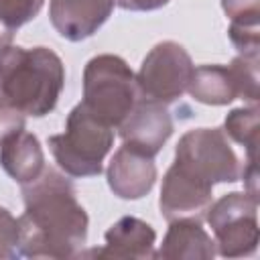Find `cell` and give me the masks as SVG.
Wrapping results in <instances>:
<instances>
[{"instance_id": "1", "label": "cell", "mask_w": 260, "mask_h": 260, "mask_svg": "<svg viewBox=\"0 0 260 260\" xmlns=\"http://www.w3.org/2000/svg\"><path fill=\"white\" fill-rule=\"evenodd\" d=\"M22 199L20 256L77 258L87 240L89 217L77 201L73 183L45 167L35 181L22 185Z\"/></svg>"}, {"instance_id": "2", "label": "cell", "mask_w": 260, "mask_h": 260, "mask_svg": "<svg viewBox=\"0 0 260 260\" xmlns=\"http://www.w3.org/2000/svg\"><path fill=\"white\" fill-rule=\"evenodd\" d=\"M65 85L61 57L49 47L0 49V102L24 116L43 118L55 110Z\"/></svg>"}, {"instance_id": "3", "label": "cell", "mask_w": 260, "mask_h": 260, "mask_svg": "<svg viewBox=\"0 0 260 260\" xmlns=\"http://www.w3.org/2000/svg\"><path fill=\"white\" fill-rule=\"evenodd\" d=\"M114 144V128L98 120L81 102L69 112L65 130L49 136V148L57 167L75 179L98 177L104 158Z\"/></svg>"}, {"instance_id": "4", "label": "cell", "mask_w": 260, "mask_h": 260, "mask_svg": "<svg viewBox=\"0 0 260 260\" xmlns=\"http://www.w3.org/2000/svg\"><path fill=\"white\" fill-rule=\"evenodd\" d=\"M140 93L136 73L130 65L112 53L95 55L83 69L81 104L104 124L118 128L138 104Z\"/></svg>"}, {"instance_id": "5", "label": "cell", "mask_w": 260, "mask_h": 260, "mask_svg": "<svg viewBox=\"0 0 260 260\" xmlns=\"http://www.w3.org/2000/svg\"><path fill=\"white\" fill-rule=\"evenodd\" d=\"M213 232L215 254L223 258L252 256L258 248V197L248 191H232L205 211Z\"/></svg>"}, {"instance_id": "6", "label": "cell", "mask_w": 260, "mask_h": 260, "mask_svg": "<svg viewBox=\"0 0 260 260\" xmlns=\"http://www.w3.org/2000/svg\"><path fill=\"white\" fill-rule=\"evenodd\" d=\"M173 162L209 185L236 183L244 169L221 128H195L185 132L177 142Z\"/></svg>"}, {"instance_id": "7", "label": "cell", "mask_w": 260, "mask_h": 260, "mask_svg": "<svg viewBox=\"0 0 260 260\" xmlns=\"http://www.w3.org/2000/svg\"><path fill=\"white\" fill-rule=\"evenodd\" d=\"M193 61L187 49L175 41L156 43L140 63L136 73V85L142 100L173 104L189 85L193 73Z\"/></svg>"}, {"instance_id": "8", "label": "cell", "mask_w": 260, "mask_h": 260, "mask_svg": "<svg viewBox=\"0 0 260 260\" xmlns=\"http://www.w3.org/2000/svg\"><path fill=\"white\" fill-rule=\"evenodd\" d=\"M213 201V185L197 179L177 162L162 177L158 207L167 221L179 217H201Z\"/></svg>"}, {"instance_id": "9", "label": "cell", "mask_w": 260, "mask_h": 260, "mask_svg": "<svg viewBox=\"0 0 260 260\" xmlns=\"http://www.w3.org/2000/svg\"><path fill=\"white\" fill-rule=\"evenodd\" d=\"M118 130L124 144L148 156H156L173 134V118L165 104L140 98Z\"/></svg>"}, {"instance_id": "10", "label": "cell", "mask_w": 260, "mask_h": 260, "mask_svg": "<svg viewBox=\"0 0 260 260\" xmlns=\"http://www.w3.org/2000/svg\"><path fill=\"white\" fill-rule=\"evenodd\" d=\"M116 0H51L49 18L65 41L79 43L95 35L112 16Z\"/></svg>"}, {"instance_id": "11", "label": "cell", "mask_w": 260, "mask_h": 260, "mask_svg": "<svg viewBox=\"0 0 260 260\" xmlns=\"http://www.w3.org/2000/svg\"><path fill=\"white\" fill-rule=\"evenodd\" d=\"M108 187L120 199L136 201L150 193L156 181L154 156H148L128 144H122L106 171Z\"/></svg>"}, {"instance_id": "12", "label": "cell", "mask_w": 260, "mask_h": 260, "mask_svg": "<svg viewBox=\"0 0 260 260\" xmlns=\"http://www.w3.org/2000/svg\"><path fill=\"white\" fill-rule=\"evenodd\" d=\"M106 244L102 248H93L87 252H79V256H93V258H154V242L156 232L144 219L134 215H124L114 221L106 236Z\"/></svg>"}, {"instance_id": "13", "label": "cell", "mask_w": 260, "mask_h": 260, "mask_svg": "<svg viewBox=\"0 0 260 260\" xmlns=\"http://www.w3.org/2000/svg\"><path fill=\"white\" fill-rule=\"evenodd\" d=\"M215 256V242L197 217H179L169 221L154 258L165 260H209Z\"/></svg>"}, {"instance_id": "14", "label": "cell", "mask_w": 260, "mask_h": 260, "mask_svg": "<svg viewBox=\"0 0 260 260\" xmlns=\"http://www.w3.org/2000/svg\"><path fill=\"white\" fill-rule=\"evenodd\" d=\"M0 165L18 185L35 181L45 171V152L32 132L20 130L0 144Z\"/></svg>"}, {"instance_id": "15", "label": "cell", "mask_w": 260, "mask_h": 260, "mask_svg": "<svg viewBox=\"0 0 260 260\" xmlns=\"http://www.w3.org/2000/svg\"><path fill=\"white\" fill-rule=\"evenodd\" d=\"M189 95L205 106H228L240 98L238 81L230 65H199L193 67Z\"/></svg>"}, {"instance_id": "16", "label": "cell", "mask_w": 260, "mask_h": 260, "mask_svg": "<svg viewBox=\"0 0 260 260\" xmlns=\"http://www.w3.org/2000/svg\"><path fill=\"white\" fill-rule=\"evenodd\" d=\"M223 134L246 150V162H258L260 138V110L258 104L234 108L223 120Z\"/></svg>"}, {"instance_id": "17", "label": "cell", "mask_w": 260, "mask_h": 260, "mask_svg": "<svg viewBox=\"0 0 260 260\" xmlns=\"http://www.w3.org/2000/svg\"><path fill=\"white\" fill-rule=\"evenodd\" d=\"M43 4L45 0H0V49L12 43L16 30L30 22Z\"/></svg>"}, {"instance_id": "18", "label": "cell", "mask_w": 260, "mask_h": 260, "mask_svg": "<svg viewBox=\"0 0 260 260\" xmlns=\"http://www.w3.org/2000/svg\"><path fill=\"white\" fill-rule=\"evenodd\" d=\"M238 89H240V100H246L250 104H258L260 98V85H258V57L250 55H238L230 63Z\"/></svg>"}, {"instance_id": "19", "label": "cell", "mask_w": 260, "mask_h": 260, "mask_svg": "<svg viewBox=\"0 0 260 260\" xmlns=\"http://www.w3.org/2000/svg\"><path fill=\"white\" fill-rule=\"evenodd\" d=\"M228 37L232 45L238 49V55L258 57L260 53V26L246 22H230Z\"/></svg>"}, {"instance_id": "20", "label": "cell", "mask_w": 260, "mask_h": 260, "mask_svg": "<svg viewBox=\"0 0 260 260\" xmlns=\"http://www.w3.org/2000/svg\"><path fill=\"white\" fill-rule=\"evenodd\" d=\"M20 256V225L18 219L0 205V258Z\"/></svg>"}, {"instance_id": "21", "label": "cell", "mask_w": 260, "mask_h": 260, "mask_svg": "<svg viewBox=\"0 0 260 260\" xmlns=\"http://www.w3.org/2000/svg\"><path fill=\"white\" fill-rule=\"evenodd\" d=\"M221 8L230 18V22L258 24L260 0H221Z\"/></svg>"}, {"instance_id": "22", "label": "cell", "mask_w": 260, "mask_h": 260, "mask_svg": "<svg viewBox=\"0 0 260 260\" xmlns=\"http://www.w3.org/2000/svg\"><path fill=\"white\" fill-rule=\"evenodd\" d=\"M24 124H26V116L20 110L0 102V144L10 136H14L16 132L24 130Z\"/></svg>"}, {"instance_id": "23", "label": "cell", "mask_w": 260, "mask_h": 260, "mask_svg": "<svg viewBox=\"0 0 260 260\" xmlns=\"http://www.w3.org/2000/svg\"><path fill=\"white\" fill-rule=\"evenodd\" d=\"M171 0H116V4L124 10L132 12H146V10H158L167 6Z\"/></svg>"}]
</instances>
